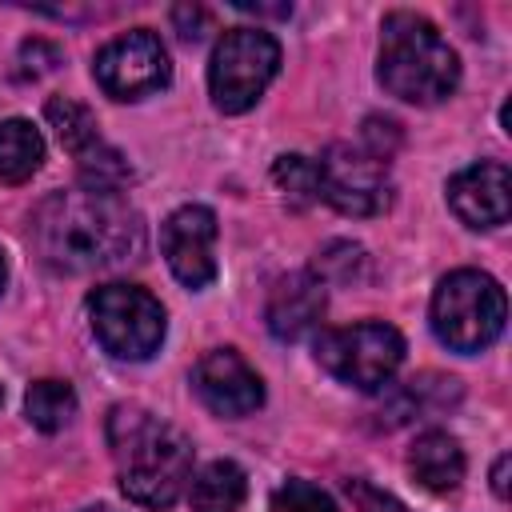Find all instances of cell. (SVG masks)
<instances>
[{"mask_svg":"<svg viewBox=\"0 0 512 512\" xmlns=\"http://www.w3.org/2000/svg\"><path fill=\"white\" fill-rule=\"evenodd\" d=\"M504 316H508L504 288L480 268L448 272L436 284L432 308H428L436 340L452 352H464V356L484 352L488 344H496L500 332H504Z\"/></svg>","mask_w":512,"mask_h":512,"instance_id":"277c9868","label":"cell"},{"mask_svg":"<svg viewBox=\"0 0 512 512\" xmlns=\"http://www.w3.org/2000/svg\"><path fill=\"white\" fill-rule=\"evenodd\" d=\"M76 168H80V188H92V192H120L132 180L128 160L112 144H104V140L92 144L88 152H80Z\"/></svg>","mask_w":512,"mask_h":512,"instance_id":"ffe728a7","label":"cell"},{"mask_svg":"<svg viewBox=\"0 0 512 512\" xmlns=\"http://www.w3.org/2000/svg\"><path fill=\"white\" fill-rule=\"evenodd\" d=\"M324 304H328L324 284L312 272H288L268 292V304H264L268 332L276 340H300L304 332H312L320 324Z\"/></svg>","mask_w":512,"mask_h":512,"instance_id":"4fadbf2b","label":"cell"},{"mask_svg":"<svg viewBox=\"0 0 512 512\" xmlns=\"http://www.w3.org/2000/svg\"><path fill=\"white\" fill-rule=\"evenodd\" d=\"M24 416L40 432H60L76 416V392L68 380H36L24 392Z\"/></svg>","mask_w":512,"mask_h":512,"instance_id":"e0dca14e","label":"cell"},{"mask_svg":"<svg viewBox=\"0 0 512 512\" xmlns=\"http://www.w3.org/2000/svg\"><path fill=\"white\" fill-rule=\"evenodd\" d=\"M448 208L468 228H496L512 212V176L500 160H480L448 180Z\"/></svg>","mask_w":512,"mask_h":512,"instance_id":"7c38bea8","label":"cell"},{"mask_svg":"<svg viewBox=\"0 0 512 512\" xmlns=\"http://www.w3.org/2000/svg\"><path fill=\"white\" fill-rule=\"evenodd\" d=\"M320 196L344 216H376L392 200L388 160L356 144H332L320 160Z\"/></svg>","mask_w":512,"mask_h":512,"instance_id":"ba28073f","label":"cell"},{"mask_svg":"<svg viewBox=\"0 0 512 512\" xmlns=\"http://www.w3.org/2000/svg\"><path fill=\"white\" fill-rule=\"evenodd\" d=\"M108 444L120 492L140 508H172L192 484L188 436L140 404H116L108 412Z\"/></svg>","mask_w":512,"mask_h":512,"instance_id":"7a4b0ae2","label":"cell"},{"mask_svg":"<svg viewBox=\"0 0 512 512\" xmlns=\"http://www.w3.org/2000/svg\"><path fill=\"white\" fill-rule=\"evenodd\" d=\"M44 116H48V124L56 128L60 144H64L72 156H80V152H88L92 144H100L96 116H92L80 100H72V96H52V100L44 104Z\"/></svg>","mask_w":512,"mask_h":512,"instance_id":"ac0fdd59","label":"cell"},{"mask_svg":"<svg viewBox=\"0 0 512 512\" xmlns=\"http://www.w3.org/2000/svg\"><path fill=\"white\" fill-rule=\"evenodd\" d=\"M28 240L56 272H100L144 252V220L120 192L68 188L32 208Z\"/></svg>","mask_w":512,"mask_h":512,"instance_id":"6da1fadb","label":"cell"},{"mask_svg":"<svg viewBox=\"0 0 512 512\" xmlns=\"http://www.w3.org/2000/svg\"><path fill=\"white\" fill-rule=\"evenodd\" d=\"M272 184L280 188V196H284L288 208H308V204L320 200V168H316V160H308L300 152L276 156Z\"/></svg>","mask_w":512,"mask_h":512,"instance_id":"d6986e66","label":"cell"},{"mask_svg":"<svg viewBox=\"0 0 512 512\" xmlns=\"http://www.w3.org/2000/svg\"><path fill=\"white\" fill-rule=\"evenodd\" d=\"M316 360L328 376L348 388L376 392L404 364V336L384 320H360L316 336Z\"/></svg>","mask_w":512,"mask_h":512,"instance_id":"52a82bcc","label":"cell"},{"mask_svg":"<svg viewBox=\"0 0 512 512\" xmlns=\"http://www.w3.org/2000/svg\"><path fill=\"white\" fill-rule=\"evenodd\" d=\"M4 280H8V264H4V252H0V292H4Z\"/></svg>","mask_w":512,"mask_h":512,"instance_id":"484cf974","label":"cell"},{"mask_svg":"<svg viewBox=\"0 0 512 512\" xmlns=\"http://www.w3.org/2000/svg\"><path fill=\"white\" fill-rule=\"evenodd\" d=\"M248 496V476L236 460H212L192 476V512H236Z\"/></svg>","mask_w":512,"mask_h":512,"instance_id":"2e32d148","label":"cell"},{"mask_svg":"<svg viewBox=\"0 0 512 512\" xmlns=\"http://www.w3.org/2000/svg\"><path fill=\"white\" fill-rule=\"evenodd\" d=\"M360 272H364V248L348 244V240H336L316 256L312 276L328 288V284H352V280H360Z\"/></svg>","mask_w":512,"mask_h":512,"instance_id":"44dd1931","label":"cell"},{"mask_svg":"<svg viewBox=\"0 0 512 512\" xmlns=\"http://www.w3.org/2000/svg\"><path fill=\"white\" fill-rule=\"evenodd\" d=\"M408 472L428 492H456L460 480H464V448H460V440L440 432V428L420 432L412 440V448H408Z\"/></svg>","mask_w":512,"mask_h":512,"instance_id":"5bb4252c","label":"cell"},{"mask_svg":"<svg viewBox=\"0 0 512 512\" xmlns=\"http://www.w3.org/2000/svg\"><path fill=\"white\" fill-rule=\"evenodd\" d=\"M508 464H512V456L504 452V456L496 460V468H492V488H496V496H508Z\"/></svg>","mask_w":512,"mask_h":512,"instance_id":"d4e9b609","label":"cell"},{"mask_svg":"<svg viewBox=\"0 0 512 512\" xmlns=\"http://www.w3.org/2000/svg\"><path fill=\"white\" fill-rule=\"evenodd\" d=\"M172 20H176V28H180L184 40H200L204 36L200 28H208V12L204 8H176Z\"/></svg>","mask_w":512,"mask_h":512,"instance_id":"cb8c5ba5","label":"cell"},{"mask_svg":"<svg viewBox=\"0 0 512 512\" xmlns=\"http://www.w3.org/2000/svg\"><path fill=\"white\" fill-rule=\"evenodd\" d=\"M0 400H4V388H0Z\"/></svg>","mask_w":512,"mask_h":512,"instance_id":"83f0119b","label":"cell"},{"mask_svg":"<svg viewBox=\"0 0 512 512\" xmlns=\"http://www.w3.org/2000/svg\"><path fill=\"white\" fill-rule=\"evenodd\" d=\"M348 496L356 500L360 512H408L392 492H380L368 480H348Z\"/></svg>","mask_w":512,"mask_h":512,"instance_id":"603a6c76","label":"cell"},{"mask_svg":"<svg viewBox=\"0 0 512 512\" xmlns=\"http://www.w3.org/2000/svg\"><path fill=\"white\" fill-rule=\"evenodd\" d=\"M44 164V136L32 120H0V184H24Z\"/></svg>","mask_w":512,"mask_h":512,"instance_id":"9a60e30c","label":"cell"},{"mask_svg":"<svg viewBox=\"0 0 512 512\" xmlns=\"http://www.w3.org/2000/svg\"><path fill=\"white\" fill-rule=\"evenodd\" d=\"M272 512H336V500L312 480H284L272 492Z\"/></svg>","mask_w":512,"mask_h":512,"instance_id":"7402d4cb","label":"cell"},{"mask_svg":"<svg viewBox=\"0 0 512 512\" xmlns=\"http://www.w3.org/2000/svg\"><path fill=\"white\" fill-rule=\"evenodd\" d=\"M92 76L112 100H144L172 80L168 48L152 28H132L96 52Z\"/></svg>","mask_w":512,"mask_h":512,"instance_id":"9c48e42d","label":"cell"},{"mask_svg":"<svg viewBox=\"0 0 512 512\" xmlns=\"http://www.w3.org/2000/svg\"><path fill=\"white\" fill-rule=\"evenodd\" d=\"M192 388L200 404L216 416H248L264 404V380L236 348H212L192 368Z\"/></svg>","mask_w":512,"mask_h":512,"instance_id":"8fae6325","label":"cell"},{"mask_svg":"<svg viewBox=\"0 0 512 512\" xmlns=\"http://www.w3.org/2000/svg\"><path fill=\"white\" fill-rule=\"evenodd\" d=\"M216 212L204 204L176 208L160 228V252L184 288H208L216 280Z\"/></svg>","mask_w":512,"mask_h":512,"instance_id":"30bf717a","label":"cell"},{"mask_svg":"<svg viewBox=\"0 0 512 512\" xmlns=\"http://www.w3.org/2000/svg\"><path fill=\"white\" fill-rule=\"evenodd\" d=\"M84 512H112V508H84Z\"/></svg>","mask_w":512,"mask_h":512,"instance_id":"4316f807","label":"cell"},{"mask_svg":"<svg viewBox=\"0 0 512 512\" xmlns=\"http://www.w3.org/2000/svg\"><path fill=\"white\" fill-rule=\"evenodd\" d=\"M376 80L388 96L428 108L460 88V56L428 16L396 8L380 20Z\"/></svg>","mask_w":512,"mask_h":512,"instance_id":"3957f363","label":"cell"},{"mask_svg":"<svg viewBox=\"0 0 512 512\" xmlns=\"http://www.w3.org/2000/svg\"><path fill=\"white\" fill-rule=\"evenodd\" d=\"M280 72V44L264 28H228L208 60L212 104L228 116L248 112Z\"/></svg>","mask_w":512,"mask_h":512,"instance_id":"8992f818","label":"cell"},{"mask_svg":"<svg viewBox=\"0 0 512 512\" xmlns=\"http://www.w3.org/2000/svg\"><path fill=\"white\" fill-rule=\"evenodd\" d=\"M88 324L100 348L116 360H148L164 344V308L140 284H100L88 292Z\"/></svg>","mask_w":512,"mask_h":512,"instance_id":"5b68a950","label":"cell"}]
</instances>
